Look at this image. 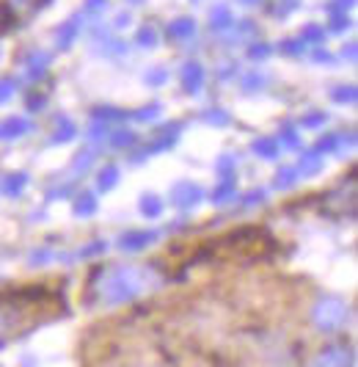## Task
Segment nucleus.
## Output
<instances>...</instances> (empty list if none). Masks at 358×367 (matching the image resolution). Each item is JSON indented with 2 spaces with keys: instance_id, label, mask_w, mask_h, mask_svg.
<instances>
[{
  "instance_id": "obj_1",
  "label": "nucleus",
  "mask_w": 358,
  "mask_h": 367,
  "mask_svg": "<svg viewBox=\"0 0 358 367\" xmlns=\"http://www.w3.org/2000/svg\"><path fill=\"white\" fill-rule=\"evenodd\" d=\"M152 285V271L143 265H116L102 271L99 282H97V295L102 304L116 306V304H127L133 298L149 290Z\"/></svg>"
},
{
  "instance_id": "obj_2",
  "label": "nucleus",
  "mask_w": 358,
  "mask_h": 367,
  "mask_svg": "<svg viewBox=\"0 0 358 367\" xmlns=\"http://www.w3.org/2000/svg\"><path fill=\"white\" fill-rule=\"evenodd\" d=\"M311 318H314L317 329H323V331H336V329L345 323V318H348V306H345L342 298L325 295V298H320V301L314 304Z\"/></svg>"
},
{
  "instance_id": "obj_3",
  "label": "nucleus",
  "mask_w": 358,
  "mask_h": 367,
  "mask_svg": "<svg viewBox=\"0 0 358 367\" xmlns=\"http://www.w3.org/2000/svg\"><path fill=\"white\" fill-rule=\"evenodd\" d=\"M202 188L196 185V182H177L174 185V191H171V202L179 208V210H188V208H196L199 202H202Z\"/></svg>"
},
{
  "instance_id": "obj_4",
  "label": "nucleus",
  "mask_w": 358,
  "mask_h": 367,
  "mask_svg": "<svg viewBox=\"0 0 358 367\" xmlns=\"http://www.w3.org/2000/svg\"><path fill=\"white\" fill-rule=\"evenodd\" d=\"M353 365V354L345 345H328L325 351H320L314 367H350Z\"/></svg>"
},
{
  "instance_id": "obj_5",
  "label": "nucleus",
  "mask_w": 358,
  "mask_h": 367,
  "mask_svg": "<svg viewBox=\"0 0 358 367\" xmlns=\"http://www.w3.org/2000/svg\"><path fill=\"white\" fill-rule=\"evenodd\" d=\"M157 237H160V232H154V229H133V232L122 235V249L124 251H141L149 243H154Z\"/></svg>"
},
{
  "instance_id": "obj_6",
  "label": "nucleus",
  "mask_w": 358,
  "mask_h": 367,
  "mask_svg": "<svg viewBox=\"0 0 358 367\" xmlns=\"http://www.w3.org/2000/svg\"><path fill=\"white\" fill-rule=\"evenodd\" d=\"M202 86H204V70H202V64L199 61H188L182 67V88L188 94H199Z\"/></svg>"
},
{
  "instance_id": "obj_7",
  "label": "nucleus",
  "mask_w": 358,
  "mask_h": 367,
  "mask_svg": "<svg viewBox=\"0 0 358 367\" xmlns=\"http://www.w3.org/2000/svg\"><path fill=\"white\" fill-rule=\"evenodd\" d=\"M28 130H31V122H28L25 116H8V119L0 122V141L22 139Z\"/></svg>"
},
{
  "instance_id": "obj_8",
  "label": "nucleus",
  "mask_w": 358,
  "mask_h": 367,
  "mask_svg": "<svg viewBox=\"0 0 358 367\" xmlns=\"http://www.w3.org/2000/svg\"><path fill=\"white\" fill-rule=\"evenodd\" d=\"M47 67H50V53L33 50V53L25 58V77H28V80H39V77H44Z\"/></svg>"
},
{
  "instance_id": "obj_9",
  "label": "nucleus",
  "mask_w": 358,
  "mask_h": 367,
  "mask_svg": "<svg viewBox=\"0 0 358 367\" xmlns=\"http://www.w3.org/2000/svg\"><path fill=\"white\" fill-rule=\"evenodd\" d=\"M80 14H74V17H70L61 28H58V33H56V42H58V47L61 50H70L72 45H74V39H77V33H80Z\"/></svg>"
},
{
  "instance_id": "obj_10",
  "label": "nucleus",
  "mask_w": 358,
  "mask_h": 367,
  "mask_svg": "<svg viewBox=\"0 0 358 367\" xmlns=\"http://www.w3.org/2000/svg\"><path fill=\"white\" fill-rule=\"evenodd\" d=\"M193 33H196V19L193 17H179L168 25V39H174V42H185Z\"/></svg>"
},
{
  "instance_id": "obj_11",
  "label": "nucleus",
  "mask_w": 358,
  "mask_h": 367,
  "mask_svg": "<svg viewBox=\"0 0 358 367\" xmlns=\"http://www.w3.org/2000/svg\"><path fill=\"white\" fill-rule=\"evenodd\" d=\"M251 149L259 155V157H265V160H273V157H279V139H270V136H262V139H257Z\"/></svg>"
},
{
  "instance_id": "obj_12",
  "label": "nucleus",
  "mask_w": 358,
  "mask_h": 367,
  "mask_svg": "<svg viewBox=\"0 0 358 367\" xmlns=\"http://www.w3.org/2000/svg\"><path fill=\"white\" fill-rule=\"evenodd\" d=\"M231 11L226 8V6H213V11H210V28L213 31H226V28H231Z\"/></svg>"
},
{
  "instance_id": "obj_13",
  "label": "nucleus",
  "mask_w": 358,
  "mask_h": 367,
  "mask_svg": "<svg viewBox=\"0 0 358 367\" xmlns=\"http://www.w3.org/2000/svg\"><path fill=\"white\" fill-rule=\"evenodd\" d=\"M320 169H323V155H320L317 149H311V152H306V155L300 157L298 174H314V171H320Z\"/></svg>"
},
{
  "instance_id": "obj_14",
  "label": "nucleus",
  "mask_w": 358,
  "mask_h": 367,
  "mask_svg": "<svg viewBox=\"0 0 358 367\" xmlns=\"http://www.w3.org/2000/svg\"><path fill=\"white\" fill-rule=\"evenodd\" d=\"M74 133H77V127L72 125L67 116H58V122H56V136H53V141L56 144H67L74 139Z\"/></svg>"
},
{
  "instance_id": "obj_15",
  "label": "nucleus",
  "mask_w": 358,
  "mask_h": 367,
  "mask_svg": "<svg viewBox=\"0 0 358 367\" xmlns=\"http://www.w3.org/2000/svg\"><path fill=\"white\" fill-rule=\"evenodd\" d=\"M234 199V180L231 177H223V182L213 191V202L215 205H226Z\"/></svg>"
},
{
  "instance_id": "obj_16",
  "label": "nucleus",
  "mask_w": 358,
  "mask_h": 367,
  "mask_svg": "<svg viewBox=\"0 0 358 367\" xmlns=\"http://www.w3.org/2000/svg\"><path fill=\"white\" fill-rule=\"evenodd\" d=\"M116 182H119V169H116V166H105V169L99 171V177H97L99 191H111Z\"/></svg>"
},
{
  "instance_id": "obj_17",
  "label": "nucleus",
  "mask_w": 358,
  "mask_h": 367,
  "mask_svg": "<svg viewBox=\"0 0 358 367\" xmlns=\"http://www.w3.org/2000/svg\"><path fill=\"white\" fill-rule=\"evenodd\" d=\"M25 182H28V177H25V174H8V177L0 182V191H3V194H14V196H17V194L25 188Z\"/></svg>"
},
{
  "instance_id": "obj_18",
  "label": "nucleus",
  "mask_w": 358,
  "mask_h": 367,
  "mask_svg": "<svg viewBox=\"0 0 358 367\" xmlns=\"http://www.w3.org/2000/svg\"><path fill=\"white\" fill-rule=\"evenodd\" d=\"M136 45L138 47H157V31L152 28V25H143V28H138V33H136Z\"/></svg>"
},
{
  "instance_id": "obj_19",
  "label": "nucleus",
  "mask_w": 358,
  "mask_h": 367,
  "mask_svg": "<svg viewBox=\"0 0 358 367\" xmlns=\"http://www.w3.org/2000/svg\"><path fill=\"white\" fill-rule=\"evenodd\" d=\"M74 213H77V216H94V213H97V199H94L91 194L77 196V202H74Z\"/></svg>"
},
{
  "instance_id": "obj_20",
  "label": "nucleus",
  "mask_w": 358,
  "mask_h": 367,
  "mask_svg": "<svg viewBox=\"0 0 358 367\" xmlns=\"http://www.w3.org/2000/svg\"><path fill=\"white\" fill-rule=\"evenodd\" d=\"M141 213L146 216V219H157V216L163 213V202H160L157 196H152V194H149V196H143L141 199Z\"/></svg>"
},
{
  "instance_id": "obj_21",
  "label": "nucleus",
  "mask_w": 358,
  "mask_h": 367,
  "mask_svg": "<svg viewBox=\"0 0 358 367\" xmlns=\"http://www.w3.org/2000/svg\"><path fill=\"white\" fill-rule=\"evenodd\" d=\"M331 100H334V102H356L358 100L356 86H336V88L331 91Z\"/></svg>"
},
{
  "instance_id": "obj_22",
  "label": "nucleus",
  "mask_w": 358,
  "mask_h": 367,
  "mask_svg": "<svg viewBox=\"0 0 358 367\" xmlns=\"http://www.w3.org/2000/svg\"><path fill=\"white\" fill-rule=\"evenodd\" d=\"M300 39H303L306 45H323V39H325V31H323L320 25H306V28L300 31Z\"/></svg>"
},
{
  "instance_id": "obj_23",
  "label": "nucleus",
  "mask_w": 358,
  "mask_h": 367,
  "mask_svg": "<svg viewBox=\"0 0 358 367\" xmlns=\"http://www.w3.org/2000/svg\"><path fill=\"white\" fill-rule=\"evenodd\" d=\"M279 50L284 53V56H300L303 50H306V42L298 36V39H284L282 45H279Z\"/></svg>"
},
{
  "instance_id": "obj_24",
  "label": "nucleus",
  "mask_w": 358,
  "mask_h": 367,
  "mask_svg": "<svg viewBox=\"0 0 358 367\" xmlns=\"http://www.w3.org/2000/svg\"><path fill=\"white\" fill-rule=\"evenodd\" d=\"M298 180V169H282L276 174V188H292Z\"/></svg>"
},
{
  "instance_id": "obj_25",
  "label": "nucleus",
  "mask_w": 358,
  "mask_h": 367,
  "mask_svg": "<svg viewBox=\"0 0 358 367\" xmlns=\"http://www.w3.org/2000/svg\"><path fill=\"white\" fill-rule=\"evenodd\" d=\"M111 141H113V147H133L136 144V133L133 130H116L111 136Z\"/></svg>"
},
{
  "instance_id": "obj_26",
  "label": "nucleus",
  "mask_w": 358,
  "mask_h": 367,
  "mask_svg": "<svg viewBox=\"0 0 358 367\" xmlns=\"http://www.w3.org/2000/svg\"><path fill=\"white\" fill-rule=\"evenodd\" d=\"M268 56H270V45H265V42H254L248 47V58H254V61H262Z\"/></svg>"
},
{
  "instance_id": "obj_27",
  "label": "nucleus",
  "mask_w": 358,
  "mask_h": 367,
  "mask_svg": "<svg viewBox=\"0 0 358 367\" xmlns=\"http://www.w3.org/2000/svg\"><path fill=\"white\" fill-rule=\"evenodd\" d=\"M94 119L97 122H113V119H124V114L116 111V108H97L94 111Z\"/></svg>"
},
{
  "instance_id": "obj_28",
  "label": "nucleus",
  "mask_w": 358,
  "mask_h": 367,
  "mask_svg": "<svg viewBox=\"0 0 358 367\" xmlns=\"http://www.w3.org/2000/svg\"><path fill=\"white\" fill-rule=\"evenodd\" d=\"M279 139H282V144L289 149H300V136L292 130V127H284L282 133H279Z\"/></svg>"
},
{
  "instance_id": "obj_29",
  "label": "nucleus",
  "mask_w": 358,
  "mask_h": 367,
  "mask_svg": "<svg viewBox=\"0 0 358 367\" xmlns=\"http://www.w3.org/2000/svg\"><path fill=\"white\" fill-rule=\"evenodd\" d=\"M157 116H160V105H157V102L146 105V108H141V111L136 114V119H138V122H152V119H157Z\"/></svg>"
},
{
  "instance_id": "obj_30",
  "label": "nucleus",
  "mask_w": 358,
  "mask_h": 367,
  "mask_svg": "<svg viewBox=\"0 0 358 367\" xmlns=\"http://www.w3.org/2000/svg\"><path fill=\"white\" fill-rule=\"evenodd\" d=\"M353 22H350V17L348 14H334V19H331V31L334 33H342V31H348Z\"/></svg>"
},
{
  "instance_id": "obj_31",
  "label": "nucleus",
  "mask_w": 358,
  "mask_h": 367,
  "mask_svg": "<svg viewBox=\"0 0 358 367\" xmlns=\"http://www.w3.org/2000/svg\"><path fill=\"white\" fill-rule=\"evenodd\" d=\"M204 122H207V125H226L229 116H226L220 108H215V111H207V114H204Z\"/></svg>"
},
{
  "instance_id": "obj_32",
  "label": "nucleus",
  "mask_w": 358,
  "mask_h": 367,
  "mask_svg": "<svg viewBox=\"0 0 358 367\" xmlns=\"http://www.w3.org/2000/svg\"><path fill=\"white\" fill-rule=\"evenodd\" d=\"M262 83H265V77H262V75L251 72L248 77H245V80H243V88H245V91H257Z\"/></svg>"
},
{
  "instance_id": "obj_33",
  "label": "nucleus",
  "mask_w": 358,
  "mask_h": 367,
  "mask_svg": "<svg viewBox=\"0 0 358 367\" xmlns=\"http://www.w3.org/2000/svg\"><path fill=\"white\" fill-rule=\"evenodd\" d=\"M14 86H17V83H14L11 77H3V80H0V102H6V100L14 94Z\"/></svg>"
},
{
  "instance_id": "obj_34",
  "label": "nucleus",
  "mask_w": 358,
  "mask_h": 367,
  "mask_svg": "<svg viewBox=\"0 0 358 367\" xmlns=\"http://www.w3.org/2000/svg\"><path fill=\"white\" fill-rule=\"evenodd\" d=\"M311 58H314L317 64H331V61H334V56H331L325 47H317V50L311 53Z\"/></svg>"
},
{
  "instance_id": "obj_35",
  "label": "nucleus",
  "mask_w": 358,
  "mask_h": 367,
  "mask_svg": "<svg viewBox=\"0 0 358 367\" xmlns=\"http://www.w3.org/2000/svg\"><path fill=\"white\" fill-rule=\"evenodd\" d=\"M323 122H325V114L320 111V114H309L300 125H303V127H317V125H323Z\"/></svg>"
},
{
  "instance_id": "obj_36",
  "label": "nucleus",
  "mask_w": 358,
  "mask_h": 367,
  "mask_svg": "<svg viewBox=\"0 0 358 367\" xmlns=\"http://www.w3.org/2000/svg\"><path fill=\"white\" fill-rule=\"evenodd\" d=\"M356 6V0H336L334 6H328L334 14H345V8H353Z\"/></svg>"
},
{
  "instance_id": "obj_37",
  "label": "nucleus",
  "mask_w": 358,
  "mask_h": 367,
  "mask_svg": "<svg viewBox=\"0 0 358 367\" xmlns=\"http://www.w3.org/2000/svg\"><path fill=\"white\" fill-rule=\"evenodd\" d=\"M105 6H108V0H86V11H91V14L105 11Z\"/></svg>"
},
{
  "instance_id": "obj_38",
  "label": "nucleus",
  "mask_w": 358,
  "mask_h": 367,
  "mask_svg": "<svg viewBox=\"0 0 358 367\" xmlns=\"http://www.w3.org/2000/svg\"><path fill=\"white\" fill-rule=\"evenodd\" d=\"M356 53H358L356 42H350L348 47H342V58H348V61H356Z\"/></svg>"
},
{
  "instance_id": "obj_39",
  "label": "nucleus",
  "mask_w": 358,
  "mask_h": 367,
  "mask_svg": "<svg viewBox=\"0 0 358 367\" xmlns=\"http://www.w3.org/2000/svg\"><path fill=\"white\" fill-rule=\"evenodd\" d=\"M91 160H94V155H91V152H83V157H77V160H74V169H80V171H83Z\"/></svg>"
},
{
  "instance_id": "obj_40",
  "label": "nucleus",
  "mask_w": 358,
  "mask_h": 367,
  "mask_svg": "<svg viewBox=\"0 0 358 367\" xmlns=\"http://www.w3.org/2000/svg\"><path fill=\"white\" fill-rule=\"evenodd\" d=\"M97 251H105V243H94V246H88V249H83L80 254H83V257H88V254H97Z\"/></svg>"
},
{
  "instance_id": "obj_41",
  "label": "nucleus",
  "mask_w": 358,
  "mask_h": 367,
  "mask_svg": "<svg viewBox=\"0 0 358 367\" xmlns=\"http://www.w3.org/2000/svg\"><path fill=\"white\" fill-rule=\"evenodd\" d=\"M146 80H149V83H163V80H165V72H163V70H157V72L146 75Z\"/></svg>"
},
{
  "instance_id": "obj_42",
  "label": "nucleus",
  "mask_w": 358,
  "mask_h": 367,
  "mask_svg": "<svg viewBox=\"0 0 358 367\" xmlns=\"http://www.w3.org/2000/svg\"><path fill=\"white\" fill-rule=\"evenodd\" d=\"M44 105V97H28V108L33 111V108H42Z\"/></svg>"
},
{
  "instance_id": "obj_43",
  "label": "nucleus",
  "mask_w": 358,
  "mask_h": 367,
  "mask_svg": "<svg viewBox=\"0 0 358 367\" xmlns=\"http://www.w3.org/2000/svg\"><path fill=\"white\" fill-rule=\"evenodd\" d=\"M218 169H220V171H226V169H234V160H231V157H220Z\"/></svg>"
},
{
  "instance_id": "obj_44",
  "label": "nucleus",
  "mask_w": 358,
  "mask_h": 367,
  "mask_svg": "<svg viewBox=\"0 0 358 367\" xmlns=\"http://www.w3.org/2000/svg\"><path fill=\"white\" fill-rule=\"evenodd\" d=\"M127 19H130L127 14H119V17H116V28H122V25H127Z\"/></svg>"
},
{
  "instance_id": "obj_45",
  "label": "nucleus",
  "mask_w": 358,
  "mask_h": 367,
  "mask_svg": "<svg viewBox=\"0 0 358 367\" xmlns=\"http://www.w3.org/2000/svg\"><path fill=\"white\" fill-rule=\"evenodd\" d=\"M240 3H245V6H254V3H259V0H240Z\"/></svg>"
}]
</instances>
